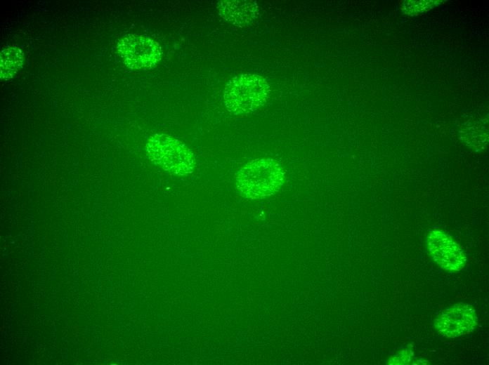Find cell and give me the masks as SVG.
Masks as SVG:
<instances>
[{
    "label": "cell",
    "mask_w": 489,
    "mask_h": 365,
    "mask_svg": "<svg viewBox=\"0 0 489 365\" xmlns=\"http://www.w3.org/2000/svg\"><path fill=\"white\" fill-rule=\"evenodd\" d=\"M285 180V173L279 163L272 159H256L246 164L235 175V188L244 197L256 199L280 191Z\"/></svg>",
    "instance_id": "cell-1"
},
{
    "label": "cell",
    "mask_w": 489,
    "mask_h": 365,
    "mask_svg": "<svg viewBox=\"0 0 489 365\" xmlns=\"http://www.w3.org/2000/svg\"><path fill=\"white\" fill-rule=\"evenodd\" d=\"M414 353L410 350H402L389 359V364H407L411 361Z\"/></svg>",
    "instance_id": "cell-10"
},
{
    "label": "cell",
    "mask_w": 489,
    "mask_h": 365,
    "mask_svg": "<svg viewBox=\"0 0 489 365\" xmlns=\"http://www.w3.org/2000/svg\"><path fill=\"white\" fill-rule=\"evenodd\" d=\"M436 1H405L402 3L401 10L410 15H417L425 12L438 3Z\"/></svg>",
    "instance_id": "cell-9"
},
{
    "label": "cell",
    "mask_w": 489,
    "mask_h": 365,
    "mask_svg": "<svg viewBox=\"0 0 489 365\" xmlns=\"http://www.w3.org/2000/svg\"><path fill=\"white\" fill-rule=\"evenodd\" d=\"M219 11L226 20L241 25L256 18L257 6L247 1H223L219 4Z\"/></svg>",
    "instance_id": "cell-7"
},
{
    "label": "cell",
    "mask_w": 489,
    "mask_h": 365,
    "mask_svg": "<svg viewBox=\"0 0 489 365\" xmlns=\"http://www.w3.org/2000/svg\"><path fill=\"white\" fill-rule=\"evenodd\" d=\"M477 322L473 307L459 303L443 310L434 320L433 325L439 335L457 338L473 331Z\"/></svg>",
    "instance_id": "cell-6"
},
{
    "label": "cell",
    "mask_w": 489,
    "mask_h": 365,
    "mask_svg": "<svg viewBox=\"0 0 489 365\" xmlns=\"http://www.w3.org/2000/svg\"><path fill=\"white\" fill-rule=\"evenodd\" d=\"M24 55L16 46H9L1 52L0 74L1 79L12 77L22 67Z\"/></svg>",
    "instance_id": "cell-8"
},
{
    "label": "cell",
    "mask_w": 489,
    "mask_h": 365,
    "mask_svg": "<svg viewBox=\"0 0 489 365\" xmlns=\"http://www.w3.org/2000/svg\"><path fill=\"white\" fill-rule=\"evenodd\" d=\"M150 159L162 170L171 174L191 173L195 159L191 150L177 138L164 133L152 135L146 144Z\"/></svg>",
    "instance_id": "cell-3"
},
{
    "label": "cell",
    "mask_w": 489,
    "mask_h": 365,
    "mask_svg": "<svg viewBox=\"0 0 489 365\" xmlns=\"http://www.w3.org/2000/svg\"><path fill=\"white\" fill-rule=\"evenodd\" d=\"M270 91L267 81L254 74H243L231 79L224 89L223 100L234 114L251 113L267 101Z\"/></svg>",
    "instance_id": "cell-2"
},
{
    "label": "cell",
    "mask_w": 489,
    "mask_h": 365,
    "mask_svg": "<svg viewBox=\"0 0 489 365\" xmlns=\"http://www.w3.org/2000/svg\"><path fill=\"white\" fill-rule=\"evenodd\" d=\"M117 50L123 62L134 69L155 67L163 53L157 41L137 34H129L121 39L117 43Z\"/></svg>",
    "instance_id": "cell-4"
},
{
    "label": "cell",
    "mask_w": 489,
    "mask_h": 365,
    "mask_svg": "<svg viewBox=\"0 0 489 365\" xmlns=\"http://www.w3.org/2000/svg\"><path fill=\"white\" fill-rule=\"evenodd\" d=\"M426 246L429 256L442 269L457 272L464 267L467 258L463 251L443 230H430L426 239Z\"/></svg>",
    "instance_id": "cell-5"
}]
</instances>
